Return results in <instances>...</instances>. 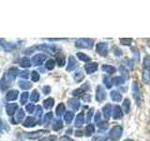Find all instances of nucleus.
<instances>
[{"mask_svg":"<svg viewBox=\"0 0 150 141\" xmlns=\"http://www.w3.org/2000/svg\"><path fill=\"white\" fill-rule=\"evenodd\" d=\"M65 109H66V107H65V105L63 103H59V105H57V107H56V109H55V114L57 117H61L63 114H64V112H65Z\"/></svg>","mask_w":150,"mask_h":141,"instance_id":"nucleus-29","label":"nucleus"},{"mask_svg":"<svg viewBox=\"0 0 150 141\" xmlns=\"http://www.w3.org/2000/svg\"><path fill=\"white\" fill-rule=\"evenodd\" d=\"M123 117V111L122 108L119 105H115L114 109H112V118L115 120H119Z\"/></svg>","mask_w":150,"mask_h":141,"instance_id":"nucleus-15","label":"nucleus"},{"mask_svg":"<svg viewBox=\"0 0 150 141\" xmlns=\"http://www.w3.org/2000/svg\"><path fill=\"white\" fill-rule=\"evenodd\" d=\"M54 105V100L53 98H47L43 101V106L45 109H51Z\"/></svg>","mask_w":150,"mask_h":141,"instance_id":"nucleus-27","label":"nucleus"},{"mask_svg":"<svg viewBox=\"0 0 150 141\" xmlns=\"http://www.w3.org/2000/svg\"><path fill=\"white\" fill-rule=\"evenodd\" d=\"M42 113H43V111H42L41 106L38 105V106L36 107V112H35V117H34V118L38 120V122H39V123H40V120H41Z\"/></svg>","mask_w":150,"mask_h":141,"instance_id":"nucleus-32","label":"nucleus"},{"mask_svg":"<svg viewBox=\"0 0 150 141\" xmlns=\"http://www.w3.org/2000/svg\"><path fill=\"white\" fill-rule=\"evenodd\" d=\"M89 88H90V87H89V84L86 83V84H83V86H82L81 88H79L77 89H75V90H73L72 91V95L75 96V97H79V96L84 95V93H86Z\"/></svg>","mask_w":150,"mask_h":141,"instance_id":"nucleus-10","label":"nucleus"},{"mask_svg":"<svg viewBox=\"0 0 150 141\" xmlns=\"http://www.w3.org/2000/svg\"><path fill=\"white\" fill-rule=\"evenodd\" d=\"M96 51L97 53L101 56H107L109 53V47L106 42H98L96 45Z\"/></svg>","mask_w":150,"mask_h":141,"instance_id":"nucleus-7","label":"nucleus"},{"mask_svg":"<svg viewBox=\"0 0 150 141\" xmlns=\"http://www.w3.org/2000/svg\"><path fill=\"white\" fill-rule=\"evenodd\" d=\"M18 94L19 91L17 89H12V90L8 91V93L6 94V100L7 101H15L16 99L18 98Z\"/></svg>","mask_w":150,"mask_h":141,"instance_id":"nucleus-17","label":"nucleus"},{"mask_svg":"<svg viewBox=\"0 0 150 141\" xmlns=\"http://www.w3.org/2000/svg\"><path fill=\"white\" fill-rule=\"evenodd\" d=\"M78 66V61L77 59L74 58V56H70L69 58V61H68V66H67V72H71L75 68Z\"/></svg>","mask_w":150,"mask_h":141,"instance_id":"nucleus-13","label":"nucleus"},{"mask_svg":"<svg viewBox=\"0 0 150 141\" xmlns=\"http://www.w3.org/2000/svg\"><path fill=\"white\" fill-rule=\"evenodd\" d=\"M48 41H61V40H66V39H60V38H57V39H47Z\"/></svg>","mask_w":150,"mask_h":141,"instance_id":"nucleus-58","label":"nucleus"},{"mask_svg":"<svg viewBox=\"0 0 150 141\" xmlns=\"http://www.w3.org/2000/svg\"><path fill=\"white\" fill-rule=\"evenodd\" d=\"M59 141H74V140H72L71 138H69V136L64 135V136H61L60 139H59Z\"/></svg>","mask_w":150,"mask_h":141,"instance_id":"nucleus-55","label":"nucleus"},{"mask_svg":"<svg viewBox=\"0 0 150 141\" xmlns=\"http://www.w3.org/2000/svg\"><path fill=\"white\" fill-rule=\"evenodd\" d=\"M52 128H53V130H54V131H59L60 129L63 128V121L60 119L54 120L53 122V125H52Z\"/></svg>","mask_w":150,"mask_h":141,"instance_id":"nucleus-26","label":"nucleus"},{"mask_svg":"<svg viewBox=\"0 0 150 141\" xmlns=\"http://www.w3.org/2000/svg\"><path fill=\"white\" fill-rule=\"evenodd\" d=\"M30 100H31V102H34V103L40 100V93L37 89H34V90L32 91L31 95H30Z\"/></svg>","mask_w":150,"mask_h":141,"instance_id":"nucleus-35","label":"nucleus"},{"mask_svg":"<svg viewBox=\"0 0 150 141\" xmlns=\"http://www.w3.org/2000/svg\"><path fill=\"white\" fill-rule=\"evenodd\" d=\"M73 78H74V81L76 83H81L84 78L83 72L82 70H78L77 72H75V73L73 75Z\"/></svg>","mask_w":150,"mask_h":141,"instance_id":"nucleus-22","label":"nucleus"},{"mask_svg":"<svg viewBox=\"0 0 150 141\" xmlns=\"http://www.w3.org/2000/svg\"><path fill=\"white\" fill-rule=\"evenodd\" d=\"M131 52H132L133 56H134V59L136 58V62H138L139 59H140V53H139V50L136 48V47H132L131 48Z\"/></svg>","mask_w":150,"mask_h":141,"instance_id":"nucleus-45","label":"nucleus"},{"mask_svg":"<svg viewBox=\"0 0 150 141\" xmlns=\"http://www.w3.org/2000/svg\"><path fill=\"white\" fill-rule=\"evenodd\" d=\"M112 81H114V80H112V78H110L109 76L103 77V83H104L105 87L107 88H111L112 87Z\"/></svg>","mask_w":150,"mask_h":141,"instance_id":"nucleus-39","label":"nucleus"},{"mask_svg":"<svg viewBox=\"0 0 150 141\" xmlns=\"http://www.w3.org/2000/svg\"><path fill=\"white\" fill-rule=\"evenodd\" d=\"M19 63H20V66L23 68H28V67H30V66L32 65L30 59L28 58H25H25H21L20 62H19Z\"/></svg>","mask_w":150,"mask_h":141,"instance_id":"nucleus-30","label":"nucleus"},{"mask_svg":"<svg viewBox=\"0 0 150 141\" xmlns=\"http://www.w3.org/2000/svg\"><path fill=\"white\" fill-rule=\"evenodd\" d=\"M37 48L40 50V51H43L45 52L46 54H49V55H58L60 52H61V48L56 45H52V44H40L37 46Z\"/></svg>","mask_w":150,"mask_h":141,"instance_id":"nucleus-1","label":"nucleus"},{"mask_svg":"<svg viewBox=\"0 0 150 141\" xmlns=\"http://www.w3.org/2000/svg\"><path fill=\"white\" fill-rule=\"evenodd\" d=\"M83 99L86 102H90V100H91V96L90 95H86V97H83Z\"/></svg>","mask_w":150,"mask_h":141,"instance_id":"nucleus-56","label":"nucleus"},{"mask_svg":"<svg viewBox=\"0 0 150 141\" xmlns=\"http://www.w3.org/2000/svg\"><path fill=\"white\" fill-rule=\"evenodd\" d=\"M93 112H94V108H90L87 112V116H86V122H90L92 117H93Z\"/></svg>","mask_w":150,"mask_h":141,"instance_id":"nucleus-50","label":"nucleus"},{"mask_svg":"<svg viewBox=\"0 0 150 141\" xmlns=\"http://www.w3.org/2000/svg\"><path fill=\"white\" fill-rule=\"evenodd\" d=\"M19 86L23 90H26V89H29L32 88V84L30 82H27V81H25V80H22V81L19 82Z\"/></svg>","mask_w":150,"mask_h":141,"instance_id":"nucleus-34","label":"nucleus"},{"mask_svg":"<svg viewBox=\"0 0 150 141\" xmlns=\"http://www.w3.org/2000/svg\"><path fill=\"white\" fill-rule=\"evenodd\" d=\"M101 70H103L104 73H108V74H112L116 72V69L114 66H111V65H102L101 66Z\"/></svg>","mask_w":150,"mask_h":141,"instance_id":"nucleus-24","label":"nucleus"},{"mask_svg":"<svg viewBox=\"0 0 150 141\" xmlns=\"http://www.w3.org/2000/svg\"><path fill=\"white\" fill-rule=\"evenodd\" d=\"M77 58L80 59V60H82L83 61V62H89V61H91V58H89V56L86 54H83V53H77Z\"/></svg>","mask_w":150,"mask_h":141,"instance_id":"nucleus-37","label":"nucleus"},{"mask_svg":"<svg viewBox=\"0 0 150 141\" xmlns=\"http://www.w3.org/2000/svg\"><path fill=\"white\" fill-rule=\"evenodd\" d=\"M142 79H143L144 83H145L146 85H150V70H148V69L143 70Z\"/></svg>","mask_w":150,"mask_h":141,"instance_id":"nucleus-21","label":"nucleus"},{"mask_svg":"<svg viewBox=\"0 0 150 141\" xmlns=\"http://www.w3.org/2000/svg\"><path fill=\"white\" fill-rule=\"evenodd\" d=\"M96 100L98 103H102L104 100H106V92L100 85H98L96 88Z\"/></svg>","mask_w":150,"mask_h":141,"instance_id":"nucleus-8","label":"nucleus"},{"mask_svg":"<svg viewBox=\"0 0 150 141\" xmlns=\"http://www.w3.org/2000/svg\"><path fill=\"white\" fill-rule=\"evenodd\" d=\"M124 141H133L132 139H126V140H124Z\"/></svg>","mask_w":150,"mask_h":141,"instance_id":"nucleus-59","label":"nucleus"},{"mask_svg":"<svg viewBox=\"0 0 150 141\" xmlns=\"http://www.w3.org/2000/svg\"><path fill=\"white\" fill-rule=\"evenodd\" d=\"M143 67H144V69H148V70H150V56H146L144 58Z\"/></svg>","mask_w":150,"mask_h":141,"instance_id":"nucleus-43","label":"nucleus"},{"mask_svg":"<svg viewBox=\"0 0 150 141\" xmlns=\"http://www.w3.org/2000/svg\"><path fill=\"white\" fill-rule=\"evenodd\" d=\"M98 68V65L96 62H89L84 66V70H86V73H88V74H91V73H94L95 72H97Z\"/></svg>","mask_w":150,"mask_h":141,"instance_id":"nucleus-14","label":"nucleus"},{"mask_svg":"<svg viewBox=\"0 0 150 141\" xmlns=\"http://www.w3.org/2000/svg\"><path fill=\"white\" fill-rule=\"evenodd\" d=\"M106 136L104 135H96L92 138V141H106Z\"/></svg>","mask_w":150,"mask_h":141,"instance_id":"nucleus-52","label":"nucleus"},{"mask_svg":"<svg viewBox=\"0 0 150 141\" xmlns=\"http://www.w3.org/2000/svg\"><path fill=\"white\" fill-rule=\"evenodd\" d=\"M47 56L45 54H37L32 58V63L35 66H40L44 62Z\"/></svg>","mask_w":150,"mask_h":141,"instance_id":"nucleus-9","label":"nucleus"},{"mask_svg":"<svg viewBox=\"0 0 150 141\" xmlns=\"http://www.w3.org/2000/svg\"><path fill=\"white\" fill-rule=\"evenodd\" d=\"M122 109L125 111V113H129L130 109V101L128 98L125 99L123 102V105H122Z\"/></svg>","mask_w":150,"mask_h":141,"instance_id":"nucleus-36","label":"nucleus"},{"mask_svg":"<svg viewBox=\"0 0 150 141\" xmlns=\"http://www.w3.org/2000/svg\"><path fill=\"white\" fill-rule=\"evenodd\" d=\"M131 89H132V96L134 100L137 103V105H140L142 103V91H141L140 86L137 81H133L131 85Z\"/></svg>","mask_w":150,"mask_h":141,"instance_id":"nucleus-3","label":"nucleus"},{"mask_svg":"<svg viewBox=\"0 0 150 141\" xmlns=\"http://www.w3.org/2000/svg\"><path fill=\"white\" fill-rule=\"evenodd\" d=\"M148 44H149V46H150V41H149V42H148Z\"/></svg>","mask_w":150,"mask_h":141,"instance_id":"nucleus-60","label":"nucleus"},{"mask_svg":"<svg viewBox=\"0 0 150 141\" xmlns=\"http://www.w3.org/2000/svg\"><path fill=\"white\" fill-rule=\"evenodd\" d=\"M42 91H43L44 94H46V95H47V94H49L51 92V88L49 86H44L43 88H42Z\"/></svg>","mask_w":150,"mask_h":141,"instance_id":"nucleus-54","label":"nucleus"},{"mask_svg":"<svg viewBox=\"0 0 150 141\" xmlns=\"http://www.w3.org/2000/svg\"><path fill=\"white\" fill-rule=\"evenodd\" d=\"M19 76H20L22 79H27L28 76H29V72L28 70H22L19 73Z\"/></svg>","mask_w":150,"mask_h":141,"instance_id":"nucleus-49","label":"nucleus"},{"mask_svg":"<svg viewBox=\"0 0 150 141\" xmlns=\"http://www.w3.org/2000/svg\"><path fill=\"white\" fill-rule=\"evenodd\" d=\"M18 73H19L18 69L15 68V67H12V68L9 69L6 73L4 74V76H3V77H4L5 79H6L9 84H11L12 81H14V80L16 79Z\"/></svg>","mask_w":150,"mask_h":141,"instance_id":"nucleus-5","label":"nucleus"},{"mask_svg":"<svg viewBox=\"0 0 150 141\" xmlns=\"http://www.w3.org/2000/svg\"><path fill=\"white\" fill-rule=\"evenodd\" d=\"M112 107L110 103H107L106 105H104L102 107V113H103V116L106 120H109L111 118L112 115Z\"/></svg>","mask_w":150,"mask_h":141,"instance_id":"nucleus-16","label":"nucleus"},{"mask_svg":"<svg viewBox=\"0 0 150 141\" xmlns=\"http://www.w3.org/2000/svg\"><path fill=\"white\" fill-rule=\"evenodd\" d=\"M74 44L78 48H83V49H91L94 45V40L92 39H87V38H81L75 41Z\"/></svg>","mask_w":150,"mask_h":141,"instance_id":"nucleus-2","label":"nucleus"},{"mask_svg":"<svg viewBox=\"0 0 150 141\" xmlns=\"http://www.w3.org/2000/svg\"><path fill=\"white\" fill-rule=\"evenodd\" d=\"M25 110L19 109L18 112H17V114L12 118V120H11L12 123L13 124L21 123V122L23 121V120L25 119Z\"/></svg>","mask_w":150,"mask_h":141,"instance_id":"nucleus-11","label":"nucleus"},{"mask_svg":"<svg viewBox=\"0 0 150 141\" xmlns=\"http://www.w3.org/2000/svg\"><path fill=\"white\" fill-rule=\"evenodd\" d=\"M95 122L98 124V122H100V111H97L96 112V115H95Z\"/></svg>","mask_w":150,"mask_h":141,"instance_id":"nucleus-53","label":"nucleus"},{"mask_svg":"<svg viewBox=\"0 0 150 141\" xmlns=\"http://www.w3.org/2000/svg\"><path fill=\"white\" fill-rule=\"evenodd\" d=\"M110 95H111V99L114 102H120L122 100V98H123L122 94L120 92H118L117 90H112V91H111Z\"/></svg>","mask_w":150,"mask_h":141,"instance_id":"nucleus-23","label":"nucleus"},{"mask_svg":"<svg viewBox=\"0 0 150 141\" xmlns=\"http://www.w3.org/2000/svg\"><path fill=\"white\" fill-rule=\"evenodd\" d=\"M37 124H39V122H38V120L34 117H27L25 120L23 122V126L26 127V128H32V127L36 126Z\"/></svg>","mask_w":150,"mask_h":141,"instance_id":"nucleus-12","label":"nucleus"},{"mask_svg":"<svg viewBox=\"0 0 150 141\" xmlns=\"http://www.w3.org/2000/svg\"><path fill=\"white\" fill-rule=\"evenodd\" d=\"M84 122V115L83 113H79L76 117V120H75V127H77V128H80V127H82L83 124Z\"/></svg>","mask_w":150,"mask_h":141,"instance_id":"nucleus-20","label":"nucleus"},{"mask_svg":"<svg viewBox=\"0 0 150 141\" xmlns=\"http://www.w3.org/2000/svg\"><path fill=\"white\" fill-rule=\"evenodd\" d=\"M120 41V43L123 44V45H130L131 42H132V39H130V38H121L119 39Z\"/></svg>","mask_w":150,"mask_h":141,"instance_id":"nucleus-44","label":"nucleus"},{"mask_svg":"<svg viewBox=\"0 0 150 141\" xmlns=\"http://www.w3.org/2000/svg\"><path fill=\"white\" fill-rule=\"evenodd\" d=\"M17 109H18L17 103H8V105H6V112L9 116H12Z\"/></svg>","mask_w":150,"mask_h":141,"instance_id":"nucleus-18","label":"nucleus"},{"mask_svg":"<svg viewBox=\"0 0 150 141\" xmlns=\"http://www.w3.org/2000/svg\"><path fill=\"white\" fill-rule=\"evenodd\" d=\"M28 98H29V93H28V92H23L21 94L20 102H21L22 105H25L27 100H28Z\"/></svg>","mask_w":150,"mask_h":141,"instance_id":"nucleus-42","label":"nucleus"},{"mask_svg":"<svg viewBox=\"0 0 150 141\" xmlns=\"http://www.w3.org/2000/svg\"><path fill=\"white\" fill-rule=\"evenodd\" d=\"M123 135V128L119 125L114 126L109 132V137L112 141H118Z\"/></svg>","mask_w":150,"mask_h":141,"instance_id":"nucleus-4","label":"nucleus"},{"mask_svg":"<svg viewBox=\"0 0 150 141\" xmlns=\"http://www.w3.org/2000/svg\"><path fill=\"white\" fill-rule=\"evenodd\" d=\"M46 133V131L43 130H40V131H36V132H32V133H26V134H23L22 136L25 139H29V140H36L38 138L41 137L42 135Z\"/></svg>","mask_w":150,"mask_h":141,"instance_id":"nucleus-6","label":"nucleus"},{"mask_svg":"<svg viewBox=\"0 0 150 141\" xmlns=\"http://www.w3.org/2000/svg\"><path fill=\"white\" fill-rule=\"evenodd\" d=\"M1 45L5 51H12L13 49L16 48V44L11 43V42H6L4 39H1Z\"/></svg>","mask_w":150,"mask_h":141,"instance_id":"nucleus-19","label":"nucleus"},{"mask_svg":"<svg viewBox=\"0 0 150 141\" xmlns=\"http://www.w3.org/2000/svg\"><path fill=\"white\" fill-rule=\"evenodd\" d=\"M69 105L73 110L76 111V110L79 109V107H80V102L77 100V99L71 98V99H69Z\"/></svg>","mask_w":150,"mask_h":141,"instance_id":"nucleus-25","label":"nucleus"},{"mask_svg":"<svg viewBox=\"0 0 150 141\" xmlns=\"http://www.w3.org/2000/svg\"><path fill=\"white\" fill-rule=\"evenodd\" d=\"M73 117H74V113L72 111H68L65 113V117H64V120L66 121L67 124H70L71 121L73 120Z\"/></svg>","mask_w":150,"mask_h":141,"instance_id":"nucleus-28","label":"nucleus"},{"mask_svg":"<svg viewBox=\"0 0 150 141\" xmlns=\"http://www.w3.org/2000/svg\"><path fill=\"white\" fill-rule=\"evenodd\" d=\"M53 117H54V114L52 112H48L47 114H45V116L43 117V124L45 126H48L50 124L51 120H53Z\"/></svg>","mask_w":150,"mask_h":141,"instance_id":"nucleus-31","label":"nucleus"},{"mask_svg":"<svg viewBox=\"0 0 150 141\" xmlns=\"http://www.w3.org/2000/svg\"><path fill=\"white\" fill-rule=\"evenodd\" d=\"M31 80L33 82H38L40 80V74L37 70H33L31 73Z\"/></svg>","mask_w":150,"mask_h":141,"instance_id":"nucleus-46","label":"nucleus"},{"mask_svg":"<svg viewBox=\"0 0 150 141\" xmlns=\"http://www.w3.org/2000/svg\"><path fill=\"white\" fill-rule=\"evenodd\" d=\"M75 135H76V136H81V135H83V132L82 131H76V132H75Z\"/></svg>","mask_w":150,"mask_h":141,"instance_id":"nucleus-57","label":"nucleus"},{"mask_svg":"<svg viewBox=\"0 0 150 141\" xmlns=\"http://www.w3.org/2000/svg\"><path fill=\"white\" fill-rule=\"evenodd\" d=\"M35 109H36V107L33 103H28V105H26V106H25V110H26V112L29 113V114H32Z\"/></svg>","mask_w":150,"mask_h":141,"instance_id":"nucleus-48","label":"nucleus"},{"mask_svg":"<svg viewBox=\"0 0 150 141\" xmlns=\"http://www.w3.org/2000/svg\"><path fill=\"white\" fill-rule=\"evenodd\" d=\"M40 141H56V136L55 135H48L46 137L41 138Z\"/></svg>","mask_w":150,"mask_h":141,"instance_id":"nucleus-51","label":"nucleus"},{"mask_svg":"<svg viewBox=\"0 0 150 141\" xmlns=\"http://www.w3.org/2000/svg\"><path fill=\"white\" fill-rule=\"evenodd\" d=\"M97 125L98 126V128L101 130H107L108 127H109V123H108L107 121H100V122H98Z\"/></svg>","mask_w":150,"mask_h":141,"instance_id":"nucleus-47","label":"nucleus"},{"mask_svg":"<svg viewBox=\"0 0 150 141\" xmlns=\"http://www.w3.org/2000/svg\"><path fill=\"white\" fill-rule=\"evenodd\" d=\"M126 81L125 77L123 76H116L114 78V83L116 85V86H120V85H123Z\"/></svg>","mask_w":150,"mask_h":141,"instance_id":"nucleus-41","label":"nucleus"},{"mask_svg":"<svg viewBox=\"0 0 150 141\" xmlns=\"http://www.w3.org/2000/svg\"><path fill=\"white\" fill-rule=\"evenodd\" d=\"M94 132H95V127H94L93 124H88L86 128V136H90L94 134Z\"/></svg>","mask_w":150,"mask_h":141,"instance_id":"nucleus-38","label":"nucleus"},{"mask_svg":"<svg viewBox=\"0 0 150 141\" xmlns=\"http://www.w3.org/2000/svg\"><path fill=\"white\" fill-rule=\"evenodd\" d=\"M55 62L56 64H57L59 67H63V66L66 64V58H65V56L63 55H57V56H56V58H55Z\"/></svg>","mask_w":150,"mask_h":141,"instance_id":"nucleus-33","label":"nucleus"},{"mask_svg":"<svg viewBox=\"0 0 150 141\" xmlns=\"http://www.w3.org/2000/svg\"><path fill=\"white\" fill-rule=\"evenodd\" d=\"M54 66H55V60H54V59H49L45 63V68L49 70H53L54 68Z\"/></svg>","mask_w":150,"mask_h":141,"instance_id":"nucleus-40","label":"nucleus"}]
</instances>
